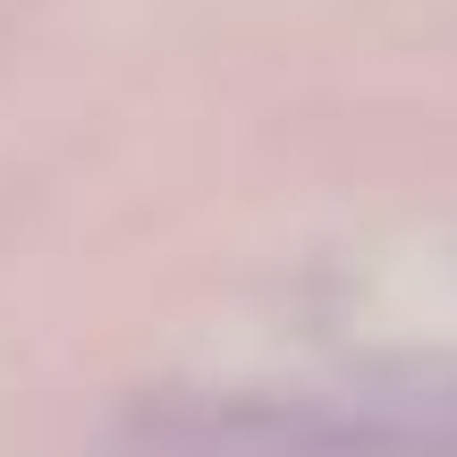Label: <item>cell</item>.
Segmentation results:
<instances>
[]
</instances>
